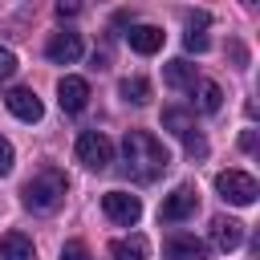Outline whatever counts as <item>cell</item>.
<instances>
[{"mask_svg": "<svg viewBox=\"0 0 260 260\" xmlns=\"http://www.w3.org/2000/svg\"><path fill=\"white\" fill-rule=\"evenodd\" d=\"M122 158H126V175L138 179V183L158 179V175L167 171V162H171L167 146H162L154 134H146V130H126V138H122Z\"/></svg>", "mask_w": 260, "mask_h": 260, "instance_id": "cell-1", "label": "cell"}, {"mask_svg": "<svg viewBox=\"0 0 260 260\" xmlns=\"http://www.w3.org/2000/svg\"><path fill=\"white\" fill-rule=\"evenodd\" d=\"M20 199L28 211H53L65 199V175L61 171H41L20 187Z\"/></svg>", "mask_w": 260, "mask_h": 260, "instance_id": "cell-2", "label": "cell"}, {"mask_svg": "<svg viewBox=\"0 0 260 260\" xmlns=\"http://www.w3.org/2000/svg\"><path fill=\"white\" fill-rule=\"evenodd\" d=\"M215 191H219L228 203H236V207H252L256 195H260V183H256L248 171H219V175H215Z\"/></svg>", "mask_w": 260, "mask_h": 260, "instance_id": "cell-3", "label": "cell"}, {"mask_svg": "<svg viewBox=\"0 0 260 260\" xmlns=\"http://www.w3.org/2000/svg\"><path fill=\"white\" fill-rule=\"evenodd\" d=\"M162 126L183 142V150H187L191 158H203V154H207V142H203V134L195 130V122H191V114H187V110H175V106H171V110H162Z\"/></svg>", "mask_w": 260, "mask_h": 260, "instance_id": "cell-4", "label": "cell"}, {"mask_svg": "<svg viewBox=\"0 0 260 260\" xmlns=\"http://www.w3.org/2000/svg\"><path fill=\"white\" fill-rule=\"evenodd\" d=\"M73 150H77V162H85L89 171H106L114 162V146H110V138L102 130H81Z\"/></svg>", "mask_w": 260, "mask_h": 260, "instance_id": "cell-5", "label": "cell"}, {"mask_svg": "<svg viewBox=\"0 0 260 260\" xmlns=\"http://www.w3.org/2000/svg\"><path fill=\"white\" fill-rule=\"evenodd\" d=\"M195 207H199L195 187H191V183H179V187H175V191L162 199L158 219H162V223H183V219H191V215H195Z\"/></svg>", "mask_w": 260, "mask_h": 260, "instance_id": "cell-6", "label": "cell"}, {"mask_svg": "<svg viewBox=\"0 0 260 260\" xmlns=\"http://www.w3.org/2000/svg\"><path fill=\"white\" fill-rule=\"evenodd\" d=\"M102 211H106L114 223L134 228L138 215H142V199H138V195H126V191H106V195H102Z\"/></svg>", "mask_w": 260, "mask_h": 260, "instance_id": "cell-7", "label": "cell"}, {"mask_svg": "<svg viewBox=\"0 0 260 260\" xmlns=\"http://www.w3.org/2000/svg\"><path fill=\"white\" fill-rule=\"evenodd\" d=\"M4 106H8V114H12V118H20V122H41V118H45L41 98H37L32 89H24V85L8 89V93H4Z\"/></svg>", "mask_w": 260, "mask_h": 260, "instance_id": "cell-8", "label": "cell"}, {"mask_svg": "<svg viewBox=\"0 0 260 260\" xmlns=\"http://www.w3.org/2000/svg\"><path fill=\"white\" fill-rule=\"evenodd\" d=\"M57 102H61V110L65 114H81L85 106H89V81L85 77H61L57 81Z\"/></svg>", "mask_w": 260, "mask_h": 260, "instance_id": "cell-9", "label": "cell"}, {"mask_svg": "<svg viewBox=\"0 0 260 260\" xmlns=\"http://www.w3.org/2000/svg\"><path fill=\"white\" fill-rule=\"evenodd\" d=\"M162 252H167V260H207V244L195 240L191 232H175V236H167Z\"/></svg>", "mask_w": 260, "mask_h": 260, "instance_id": "cell-10", "label": "cell"}, {"mask_svg": "<svg viewBox=\"0 0 260 260\" xmlns=\"http://www.w3.org/2000/svg\"><path fill=\"white\" fill-rule=\"evenodd\" d=\"M45 53H49L53 65H73L81 57V37L77 32H53L49 45H45Z\"/></svg>", "mask_w": 260, "mask_h": 260, "instance_id": "cell-11", "label": "cell"}, {"mask_svg": "<svg viewBox=\"0 0 260 260\" xmlns=\"http://www.w3.org/2000/svg\"><path fill=\"white\" fill-rule=\"evenodd\" d=\"M211 240H215V248L236 252V248L244 244V223L232 219V215H215V219H211Z\"/></svg>", "mask_w": 260, "mask_h": 260, "instance_id": "cell-12", "label": "cell"}, {"mask_svg": "<svg viewBox=\"0 0 260 260\" xmlns=\"http://www.w3.org/2000/svg\"><path fill=\"white\" fill-rule=\"evenodd\" d=\"M126 45H130L134 53L150 57V53H158V49H162V28H154V24H130Z\"/></svg>", "mask_w": 260, "mask_h": 260, "instance_id": "cell-13", "label": "cell"}, {"mask_svg": "<svg viewBox=\"0 0 260 260\" xmlns=\"http://www.w3.org/2000/svg\"><path fill=\"white\" fill-rule=\"evenodd\" d=\"M110 256L114 260H146L150 256V244H146V236H122V240H110Z\"/></svg>", "mask_w": 260, "mask_h": 260, "instance_id": "cell-14", "label": "cell"}, {"mask_svg": "<svg viewBox=\"0 0 260 260\" xmlns=\"http://www.w3.org/2000/svg\"><path fill=\"white\" fill-rule=\"evenodd\" d=\"M0 260H37V248L28 236L8 232V236H0Z\"/></svg>", "mask_w": 260, "mask_h": 260, "instance_id": "cell-15", "label": "cell"}, {"mask_svg": "<svg viewBox=\"0 0 260 260\" xmlns=\"http://www.w3.org/2000/svg\"><path fill=\"white\" fill-rule=\"evenodd\" d=\"M162 81L171 89H195V65H187L183 57H175V61L162 65Z\"/></svg>", "mask_w": 260, "mask_h": 260, "instance_id": "cell-16", "label": "cell"}, {"mask_svg": "<svg viewBox=\"0 0 260 260\" xmlns=\"http://www.w3.org/2000/svg\"><path fill=\"white\" fill-rule=\"evenodd\" d=\"M118 93H122L130 106H146V102H150V81H146V77H122Z\"/></svg>", "mask_w": 260, "mask_h": 260, "instance_id": "cell-17", "label": "cell"}, {"mask_svg": "<svg viewBox=\"0 0 260 260\" xmlns=\"http://www.w3.org/2000/svg\"><path fill=\"white\" fill-rule=\"evenodd\" d=\"M219 106H223V89L215 81H199V110L203 114H215Z\"/></svg>", "mask_w": 260, "mask_h": 260, "instance_id": "cell-18", "label": "cell"}, {"mask_svg": "<svg viewBox=\"0 0 260 260\" xmlns=\"http://www.w3.org/2000/svg\"><path fill=\"white\" fill-rule=\"evenodd\" d=\"M61 260H93V256H89V248H85L81 240H65V248H61Z\"/></svg>", "mask_w": 260, "mask_h": 260, "instance_id": "cell-19", "label": "cell"}, {"mask_svg": "<svg viewBox=\"0 0 260 260\" xmlns=\"http://www.w3.org/2000/svg\"><path fill=\"white\" fill-rule=\"evenodd\" d=\"M12 73H16V53H12V49H4V45H0V81H8V77H12Z\"/></svg>", "mask_w": 260, "mask_h": 260, "instance_id": "cell-20", "label": "cell"}, {"mask_svg": "<svg viewBox=\"0 0 260 260\" xmlns=\"http://www.w3.org/2000/svg\"><path fill=\"white\" fill-rule=\"evenodd\" d=\"M12 162H16V150H12V142H8V138H0V179L12 171Z\"/></svg>", "mask_w": 260, "mask_h": 260, "instance_id": "cell-21", "label": "cell"}, {"mask_svg": "<svg viewBox=\"0 0 260 260\" xmlns=\"http://www.w3.org/2000/svg\"><path fill=\"white\" fill-rule=\"evenodd\" d=\"M183 45H187V53H207V45H211V41H207L203 32H187V37H183Z\"/></svg>", "mask_w": 260, "mask_h": 260, "instance_id": "cell-22", "label": "cell"}, {"mask_svg": "<svg viewBox=\"0 0 260 260\" xmlns=\"http://www.w3.org/2000/svg\"><path fill=\"white\" fill-rule=\"evenodd\" d=\"M207 20H211L207 12H187V24H191V32H195V28H203Z\"/></svg>", "mask_w": 260, "mask_h": 260, "instance_id": "cell-23", "label": "cell"}, {"mask_svg": "<svg viewBox=\"0 0 260 260\" xmlns=\"http://www.w3.org/2000/svg\"><path fill=\"white\" fill-rule=\"evenodd\" d=\"M240 146H244V150H256V134H252V130H244V138H240Z\"/></svg>", "mask_w": 260, "mask_h": 260, "instance_id": "cell-24", "label": "cell"}, {"mask_svg": "<svg viewBox=\"0 0 260 260\" xmlns=\"http://www.w3.org/2000/svg\"><path fill=\"white\" fill-rule=\"evenodd\" d=\"M73 12H77V4H65V0L57 4V16H73Z\"/></svg>", "mask_w": 260, "mask_h": 260, "instance_id": "cell-25", "label": "cell"}]
</instances>
